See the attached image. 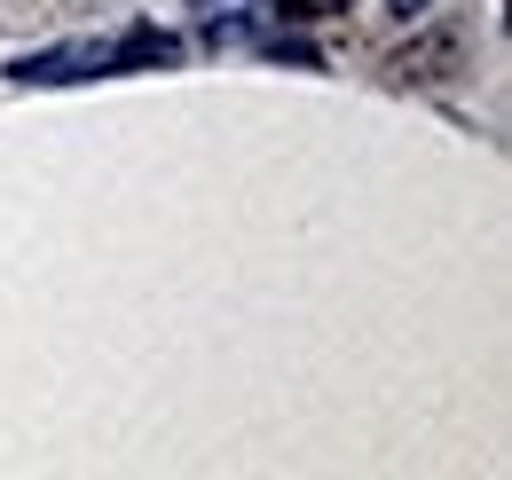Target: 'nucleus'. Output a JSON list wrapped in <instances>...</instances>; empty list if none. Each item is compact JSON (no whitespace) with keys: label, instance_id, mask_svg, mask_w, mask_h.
Returning <instances> with one entry per match:
<instances>
[{"label":"nucleus","instance_id":"obj_1","mask_svg":"<svg viewBox=\"0 0 512 480\" xmlns=\"http://www.w3.org/2000/svg\"><path fill=\"white\" fill-rule=\"evenodd\" d=\"M182 40L158 32V24H127L111 40H64V48H40V56H16L8 79L16 87H71V79H119V71H174Z\"/></svg>","mask_w":512,"mask_h":480},{"label":"nucleus","instance_id":"obj_2","mask_svg":"<svg viewBox=\"0 0 512 480\" xmlns=\"http://www.w3.org/2000/svg\"><path fill=\"white\" fill-rule=\"evenodd\" d=\"M426 8H434V0H394V16H426Z\"/></svg>","mask_w":512,"mask_h":480},{"label":"nucleus","instance_id":"obj_3","mask_svg":"<svg viewBox=\"0 0 512 480\" xmlns=\"http://www.w3.org/2000/svg\"><path fill=\"white\" fill-rule=\"evenodd\" d=\"M190 8H197V16H213V8H237V0H190Z\"/></svg>","mask_w":512,"mask_h":480}]
</instances>
